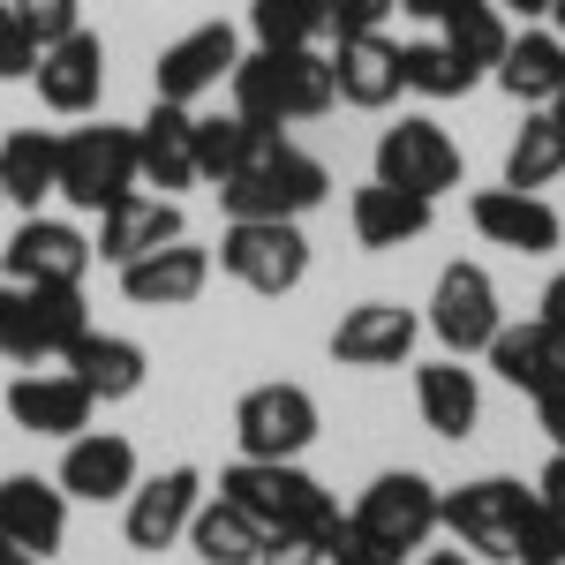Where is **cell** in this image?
<instances>
[{"label": "cell", "mask_w": 565, "mask_h": 565, "mask_svg": "<svg viewBox=\"0 0 565 565\" xmlns=\"http://www.w3.org/2000/svg\"><path fill=\"white\" fill-rule=\"evenodd\" d=\"M53 167H61V136L53 129H15L0 143V196L23 204V212H39L45 196H53Z\"/></svg>", "instance_id": "f546056e"}, {"label": "cell", "mask_w": 565, "mask_h": 565, "mask_svg": "<svg viewBox=\"0 0 565 565\" xmlns=\"http://www.w3.org/2000/svg\"><path fill=\"white\" fill-rule=\"evenodd\" d=\"M234 445L242 460H302L317 445V399L302 385H257L234 407Z\"/></svg>", "instance_id": "52a82bcc"}, {"label": "cell", "mask_w": 565, "mask_h": 565, "mask_svg": "<svg viewBox=\"0 0 565 565\" xmlns=\"http://www.w3.org/2000/svg\"><path fill=\"white\" fill-rule=\"evenodd\" d=\"M348 218H354V242H362V249H399V242H423V234H430L437 204L430 196H407V189L370 181V189H354Z\"/></svg>", "instance_id": "4316f807"}, {"label": "cell", "mask_w": 565, "mask_h": 565, "mask_svg": "<svg viewBox=\"0 0 565 565\" xmlns=\"http://www.w3.org/2000/svg\"><path fill=\"white\" fill-rule=\"evenodd\" d=\"M68 377L106 407V399H136L143 392V377H151V362H143V348L136 340H121V332H98L90 324L84 340L68 348Z\"/></svg>", "instance_id": "484cf974"}, {"label": "cell", "mask_w": 565, "mask_h": 565, "mask_svg": "<svg viewBox=\"0 0 565 565\" xmlns=\"http://www.w3.org/2000/svg\"><path fill=\"white\" fill-rule=\"evenodd\" d=\"M437 31H445V45L468 61V68H498V53H505V15L490 8V0H460V8H445L437 15Z\"/></svg>", "instance_id": "836d02e7"}, {"label": "cell", "mask_w": 565, "mask_h": 565, "mask_svg": "<svg viewBox=\"0 0 565 565\" xmlns=\"http://www.w3.org/2000/svg\"><path fill=\"white\" fill-rule=\"evenodd\" d=\"M437 490L430 476H415V468H392V476H377L370 490H362V505H354V521L370 527V535H385L392 551H423L437 535Z\"/></svg>", "instance_id": "4fadbf2b"}, {"label": "cell", "mask_w": 565, "mask_h": 565, "mask_svg": "<svg viewBox=\"0 0 565 565\" xmlns=\"http://www.w3.org/2000/svg\"><path fill=\"white\" fill-rule=\"evenodd\" d=\"M136 181H151L159 196L196 189V106L151 98V114L136 121Z\"/></svg>", "instance_id": "e0dca14e"}, {"label": "cell", "mask_w": 565, "mask_h": 565, "mask_svg": "<svg viewBox=\"0 0 565 565\" xmlns=\"http://www.w3.org/2000/svg\"><path fill=\"white\" fill-rule=\"evenodd\" d=\"M167 242H181V204H174V196H143V189H129L121 204L98 212V242H90V257L121 271V264L167 249Z\"/></svg>", "instance_id": "ac0fdd59"}, {"label": "cell", "mask_w": 565, "mask_h": 565, "mask_svg": "<svg viewBox=\"0 0 565 565\" xmlns=\"http://www.w3.org/2000/svg\"><path fill=\"white\" fill-rule=\"evenodd\" d=\"M136 189V129H68L61 136V167H53V196H68L76 212H106Z\"/></svg>", "instance_id": "5b68a950"}, {"label": "cell", "mask_w": 565, "mask_h": 565, "mask_svg": "<svg viewBox=\"0 0 565 565\" xmlns=\"http://www.w3.org/2000/svg\"><path fill=\"white\" fill-rule=\"evenodd\" d=\"M317 551H324V565H399L407 558V551H392L385 535H370L354 513H332V527L317 535Z\"/></svg>", "instance_id": "8d00e7d4"}, {"label": "cell", "mask_w": 565, "mask_h": 565, "mask_svg": "<svg viewBox=\"0 0 565 565\" xmlns=\"http://www.w3.org/2000/svg\"><path fill=\"white\" fill-rule=\"evenodd\" d=\"M399 76H407V90H423V98H468L482 68H468L445 39H423V45H399Z\"/></svg>", "instance_id": "d590c367"}, {"label": "cell", "mask_w": 565, "mask_h": 565, "mask_svg": "<svg viewBox=\"0 0 565 565\" xmlns=\"http://www.w3.org/2000/svg\"><path fill=\"white\" fill-rule=\"evenodd\" d=\"M551 23H558V39H565V0H551Z\"/></svg>", "instance_id": "f5cc1de1"}, {"label": "cell", "mask_w": 565, "mask_h": 565, "mask_svg": "<svg viewBox=\"0 0 565 565\" xmlns=\"http://www.w3.org/2000/svg\"><path fill=\"white\" fill-rule=\"evenodd\" d=\"M53 482H61L68 498H84V505H114V498L136 490V445L121 430H76Z\"/></svg>", "instance_id": "ffe728a7"}, {"label": "cell", "mask_w": 565, "mask_h": 565, "mask_svg": "<svg viewBox=\"0 0 565 565\" xmlns=\"http://www.w3.org/2000/svg\"><path fill=\"white\" fill-rule=\"evenodd\" d=\"M535 324H551V332L565 340V271L551 279V287H543V302H535Z\"/></svg>", "instance_id": "ee69618b"}, {"label": "cell", "mask_w": 565, "mask_h": 565, "mask_svg": "<svg viewBox=\"0 0 565 565\" xmlns=\"http://www.w3.org/2000/svg\"><path fill=\"white\" fill-rule=\"evenodd\" d=\"M513 565H565V551H558V513L535 498L527 505V521H521V551H513Z\"/></svg>", "instance_id": "ab89813d"}, {"label": "cell", "mask_w": 565, "mask_h": 565, "mask_svg": "<svg viewBox=\"0 0 565 565\" xmlns=\"http://www.w3.org/2000/svg\"><path fill=\"white\" fill-rule=\"evenodd\" d=\"M490 8H498V15H505V8H513V15H551V0H490Z\"/></svg>", "instance_id": "c3c4849f"}, {"label": "cell", "mask_w": 565, "mask_h": 565, "mask_svg": "<svg viewBox=\"0 0 565 565\" xmlns=\"http://www.w3.org/2000/svg\"><path fill=\"white\" fill-rule=\"evenodd\" d=\"M324 8H332V31L348 39V31H385V15L399 0H324Z\"/></svg>", "instance_id": "60d3db41"}, {"label": "cell", "mask_w": 565, "mask_h": 565, "mask_svg": "<svg viewBox=\"0 0 565 565\" xmlns=\"http://www.w3.org/2000/svg\"><path fill=\"white\" fill-rule=\"evenodd\" d=\"M0 204H8V196H0Z\"/></svg>", "instance_id": "11a10c76"}, {"label": "cell", "mask_w": 565, "mask_h": 565, "mask_svg": "<svg viewBox=\"0 0 565 565\" xmlns=\"http://www.w3.org/2000/svg\"><path fill=\"white\" fill-rule=\"evenodd\" d=\"M15 302H23V287H0V354H8V332H15Z\"/></svg>", "instance_id": "bcb514c9"}, {"label": "cell", "mask_w": 565, "mask_h": 565, "mask_svg": "<svg viewBox=\"0 0 565 565\" xmlns=\"http://www.w3.org/2000/svg\"><path fill=\"white\" fill-rule=\"evenodd\" d=\"M218 498H234L249 521L264 527V535H324L332 527V490L317 476H302L295 460H234L226 476H218Z\"/></svg>", "instance_id": "7a4b0ae2"}, {"label": "cell", "mask_w": 565, "mask_h": 565, "mask_svg": "<svg viewBox=\"0 0 565 565\" xmlns=\"http://www.w3.org/2000/svg\"><path fill=\"white\" fill-rule=\"evenodd\" d=\"M31 68H39V39H31V23L0 0V84H31Z\"/></svg>", "instance_id": "74e56055"}, {"label": "cell", "mask_w": 565, "mask_h": 565, "mask_svg": "<svg viewBox=\"0 0 565 565\" xmlns=\"http://www.w3.org/2000/svg\"><path fill=\"white\" fill-rule=\"evenodd\" d=\"M423 340V317L399 302H354L340 324H332V362L348 370H399Z\"/></svg>", "instance_id": "2e32d148"}, {"label": "cell", "mask_w": 565, "mask_h": 565, "mask_svg": "<svg viewBox=\"0 0 565 565\" xmlns=\"http://www.w3.org/2000/svg\"><path fill=\"white\" fill-rule=\"evenodd\" d=\"M90 332L84 287H23L15 302V332H8V362L45 370V362H68V348Z\"/></svg>", "instance_id": "8fae6325"}, {"label": "cell", "mask_w": 565, "mask_h": 565, "mask_svg": "<svg viewBox=\"0 0 565 565\" xmlns=\"http://www.w3.org/2000/svg\"><path fill=\"white\" fill-rule=\"evenodd\" d=\"M196 505H204V476L181 460V468H167V476L136 482L129 490V513H121V535H129V551H174L181 535H189V521H196Z\"/></svg>", "instance_id": "7c38bea8"}, {"label": "cell", "mask_w": 565, "mask_h": 565, "mask_svg": "<svg viewBox=\"0 0 565 565\" xmlns=\"http://www.w3.org/2000/svg\"><path fill=\"white\" fill-rule=\"evenodd\" d=\"M23 23H31V39L53 45V39H68V31H84V0H8Z\"/></svg>", "instance_id": "f35d334b"}, {"label": "cell", "mask_w": 565, "mask_h": 565, "mask_svg": "<svg viewBox=\"0 0 565 565\" xmlns=\"http://www.w3.org/2000/svg\"><path fill=\"white\" fill-rule=\"evenodd\" d=\"M189 551L204 565H257L264 551V527L234 505V498H204L196 505V521H189Z\"/></svg>", "instance_id": "4dcf8cb0"}, {"label": "cell", "mask_w": 565, "mask_h": 565, "mask_svg": "<svg viewBox=\"0 0 565 565\" xmlns=\"http://www.w3.org/2000/svg\"><path fill=\"white\" fill-rule=\"evenodd\" d=\"M90 242L68 226V218H45L31 212L15 234H8V249H0V271L15 279V287H84L90 271Z\"/></svg>", "instance_id": "9c48e42d"}, {"label": "cell", "mask_w": 565, "mask_h": 565, "mask_svg": "<svg viewBox=\"0 0 565 565\" xmlns=\"http://www.w3.org/2000/svg\"><path fill=\"white\" fill-rule=\"evenodd\" d=\"M535 498H543V505H551V513L565 521V452H551V468L535 476Z\"/></svg>", "instance_id": "7bdbcfd3"}, {"label": "cell", "mask_w": 565, "mask_h": 565, "mask_svg": "<svg viewBox=\"0 0 565 565\" xmlns=\"http://www.w3.org/2000/svg\"><path fill=\"white\" fill-rule=\"evenodd\" d=\"M482 242H498V249H521V257H551L565 234V218L543 204V196H527V189H482L476 204H468Z\"/></svg>", "instance_id": "603a6c76"}, {"label": "cell", "mask_w": 565, "mask_h": 565, "mask_svg": "<svg viewBox=\"0 0 565 565\" xmlns=\"http://www.w3.org/2000/svg\"><path fill=\"white\" fill-rule=\"evenodd\" d=\"M377 181L385 189H407V196H445V189H460V143L437 129L430 114H407L399 129L377 136Z\"/></svg>", "instance_id": "ba28073f"}, {"label": "cell", "mask_w": 565, "mask_h": 565, "mask_svg": "<svg viewBox=\"0 0 565 565\" xmlns=\"http://www.w3.org/2000/svg\"><path fill=\"white\" fill-rule=\"evenodd\" d=\"M558 551H565V521H558Z\"/></svg>", "instance_id": "db71d44e"}, {"label": "cell", "mask_w": 565, "mask_h": 565, "mask_svg": "<svg viewBox=\"0 0 565 565\" xmlns=\"http://www.w3.org/2000/svg\"><path fill=\"white\" fill-rule=\"evenodd\" d=\"M249 31H257V45H271V53L317 45L332 31V8H324V0H249Z\"/></svg>", "instance_id": "e575fe53"}, {"label": "cell", "mask_w": 565, "mask_h": 565, "mask_svg": "<svg viewBox=\"0 0 565 565\" xmlns=\"http://www.w3.org/2000/svg\"><path fill=\"white\" fill-rule=\"evenodd\" d=\"M527 505H535V490H521L513 476H482V482H460V490H445V498H437V527H452L476 558L513 565Z\"/></svg>", "instance_id": "8992f818"}, {"label": "cell", "mask_w": 565, "mask_h": 565, "mask_svg": "<svg viewBox=\"0 0 565 565\" xmlns=\"http://www.w3.org/2000/svg\"><path fill=\"white\" fill-rule=\"evenodd\" d=\"M234 61H242V39H234L226 23H196V31H181V39L159 53L151 90L174 98V106H196L204 90H218L226 76H234Z\"/></svg>", "instance_id": "9a60e30c"}, {"label": "cell", "mask_w": 565, "mask_h": 565, "mask_svg": "<svg viewBox=\"0 0 565 565\" xmlns=\"http://www.w3.org/2000/svg\"><path fill=\"white\" fill-rule=\"evenodd\" d=\"M234 114L242 121H257L264 136H279L287 121H317V114H332V61L317 53V45H287V53H271V45H257V53H242L234 61Z\"/></svg>", "instance_id": "6da1fadb"}, {"label": "cell", "mask_w": 565, "mask_h": 565, "mask_svg": "<svg viewBox=\"0 0 565 565\" xmlns=\"http://www.w3.org/2000/svg\"><path fill=\"white\" fill-rule=\"evenodd\" d=\"M0 535L31 558H53L68 543V490L45 476H0Z\"/></svg>", "instance_id": "44dd1931"}, {"label": "cell", "mask_w": 565, "mask_h": 565, "mask_svg": "<svg viewBox=\"0 0 565 565\" xmlns=\"http://www.w3.org/2000/svg\"><path fill=\"white\" fill-rule=\"evenodd\" d=\"M264 129L257 121H242V114H196V181H234L249 159H257Z\"/></svg>", "instance_id": "d6a6232c"}, {"label": "cell", "mask_w": 565, "mask_h": 565, "mask_svg": "<svg viewBox=\"0 0 565 565\" xmlns=\"http://www.w3.org/2000/svg\"><path fill=\"white\" fill-rule=\"evenodd\" d=\"M90 399L68 370H23L15 385H8V415H15V430H31V437H68L76 430H90Z\"/></svg>", "instance_id": "7402d4cb"}, {"label": "cell", "mask_w": 565, "mask_h": 565, "mask_svg": "<svg viewBox=\"0 0 565 565\" xmlns=\"http://www.w3.org/2000/svg\"><path fill=\"white\" fill-rule=\"evenodd\" d=\"M551 121H558V129H565V90H558V98H551Z\"/></svg>", "instance_id": "816d5d0a"}, {"label": "cell", "mask_w": 565, "mask_h": 565, "mask_svg": "<svg viewBox=\"0 0 565 565\" xmlns=\"http://www.w3.org/2000/svg\"><path fill=\"white\" fill-rule=\"evenodd\" d=\"M0 565H45V558H31V551H15V543L0 535Z\"/></svg>", "instance_id": "681fc988"}, {"label": "cell", "mask_w": 565, "mask_h": 565, "mask_svg": "<svg viewBox=\"0 0 565 565\" xmlns=\"http://www.w3.org/2000/svg\"><path fill=\"white\" fill-rule=\"evenodd\" d=\"M31 84H39L45 114H61V121L90 114V106L106 98V45H98V31H68V39L39 45V68H31Z\"/></svg>", "instance_id": "5bb4252c"}, {"label": "cell", "mask_w": 565, "mask_h": 565, "mask_svg": "<svg viewBox=\"0 0 565 565\" xmlns=\"http://www.w3.org/2000/svg\"><path fill=\"white\" fill-rule=\"evenodd\" d=\"M204 279H212V249L204 242H167V249H151V257L121 264V295L136 309H189L204 295Z\"/></svg>", "instance_id": "d6986e66"}, {"label": "cell", "mask_w": 565, "mask_h": 565, "mask_svg": "<svg viewBox=\"0 0 565 565\" xmlns=\"http://www.w3.org/2000/svg\"><path fill=\"white\" fill-rule=\"evenodd\" d=\"M415 407H423V423L437 437H476L482 423V392H476V370H460V354H445V362H423L415 370Z\"/></svg>", "instance_id": "83f0119b"}, {"label": "cell", "mask_w": 565, "mask_h": 565, "mask_svg": "<svg viewBox=\"0 0 565 565\" xmlns=\"http://www.w3.org/2000/svg\"><path fill=\"white\" fill-rule=\"evenodd\" d=\"M257 565H324V551H317L309 535H264Z\"/></svg>", "instance_id": "b9f144b4"}, {"label": "cell", "mask_w": 565, "mask_h": 565, "mask_svg": "<svg viewBox=\"0 0 565 565\" xmlns=\"http://www.w3.org/2000/svg\"><path fill=\"white\" fill-rule=\"evenodd\" d=\"M218 271L249 295H295L309 279V234L302 218H234L218 234Z\"/></svg>", "instance_id": "277c9868"}, {"label": "cell", "mask_w": 565, "mask_h": 565, "mask_svg": "<svg viewBox=\"0 0 565 565\" xmlns=\"http://www.w3.org/2000/svg\"><path fill=\"white\" fill-rule=\"evenodd\" d=\"M498 287H490V271L482 264H445L437 271V295H430V332L445 340V354H482L498 340Z\"/></svg>", "instance_id": "30bf717a"}, {"label": "cell", "mask_w": 565, "mask_h": 565, "mask_svg": "<svg viewBox=\"0 0 565 565\" xmlns=\"http://www.w3.org/2000/svg\"><path fill=\"white\" fill-rule=\"evenodd\" d=\"M324 189H332L324 159H309L287 136H264L257 159L234 181H218V204H226V218H302L324 204Z\"/></svg>", "instance_id": "3957f363"}, {"label": "cell", "mask_w": 565, "mask_h": 565, "mask_svg": "<svg viewBox=\"0 0 565 565\" xmlns=\"http://www.w3.org/2000/svg\"><path fill=\"white\" fill-rule=\"evenodd\" d=\"M423 565H476V558H468V551H430Z\"/></svg>", "instance_id": "f907efd6"}, {"label": "cell", "mask_w": 565, "mask_h": 565, "mask_svg": "<svg viewBox=\"0 0 565 565\" xmlns=\"http://www.w3.org/2000/svg\"><path fill=\"white\" fill-rule=\"evenodd\" d=\"M490 370L505 377L513 392H527V399H551V392H565V340L551 332V324H498V340H490Z\"/></svg>", "instance_id": "d4e9b609"}, {"label": "cell", "mask_w": 565, "mask_h": 565, "mask_svg": "<svg viewBox=\"0 0 565 565\" xmlns=\"http://www.w3.org/2000/svg\"><path fill=\"white\" fill-rule=\"evenodd\" d=\"M535 423H543V437L565 452V392H551V399H535Z\"/></svg>", "instance_id": "f6af8a7d"}, {"label": "cell", "mask_w": 565, "mask_h": 565, "mask_svg": "<svg viewBox=\"0 0 565 565\" xmlns=\"http://www.w3.org/2000/svg\"><path fill=\"white\" fill-rule=\"evenodd\" d=\"M558 174H565V129L551 121V106H535L521 121V136H513V151H505V189L543 196Z\"/></svg>", "instance_id": "1f68e13d"}, {"label": "cell", "mask_w": 565, "mask_h": 565, "mask_svg": "<svg viewBox=\"0 0 565 565\" xmlns=\"http://www.w3.org/2000/svg\"><path fill=\"white\" fill-rule=\"evenodd\" d=\"M324 61H332V90H340L348 106H362V114H385L392 98L407 90V76H399V45H392L385 31H348L340 53H324Z\"/></svg>", "instance_id": "cb8c5ba5"}, {"label": "cell", "mask_w": 565, "mask_h": 565, "mask_svg": "<svg viewBox=\"0 0 565 565\" xmlns=\"http://www.w3.org/2000/svg\"><path fill=\"white\" fill-rule=\"evenodd\" d=\"M399 8H407V15H423V23H437V15H445V8H460V0H399Z\"/></svg>", "instance_id": "7dc6e473"}, {"label": "cell", "mask_w": 565, "mask_h": 565, "mask_svg": "<svg viewBox=\"0 0 565 565\" xmlns=\"http://www.w3.org/2000/svg\"><path fill=\"white\" fill-rule=\"evenodd\" d=\"M498 84H505V98H521V106H551L565 90V39L558 31H521V39H505Z\"/></svg>", "instance_id": "f1b7e54d"}]
</instances>
